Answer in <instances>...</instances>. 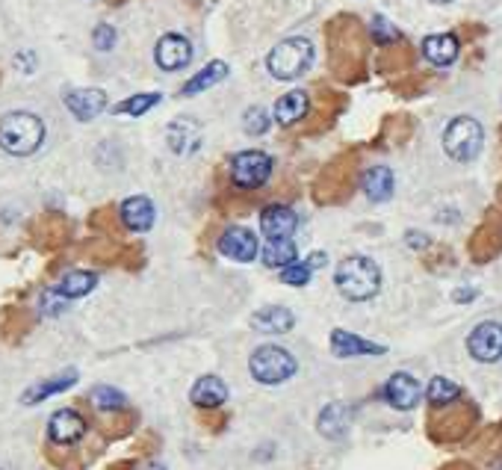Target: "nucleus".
<instances>
[{
	"label": "nucleus",
	"mask_w": 502,
	"mask_h": 470,
	"mask_svg": "<svg viewBox=\"0 0 502 470\" xmlns=\"http://www.w3.org/2000/svg\"><path fill=\"white\" fill-rule=\"evenodd\" d=\"M334 284L349 302H367L381 288V270L376 261H369L364 255H349L337 263Z\"/></svg>",
	"instance_id": "1"
},
{
	"label": "nucleus",
	"mask_w": 502,
	"mask_h": 470,
	"mask_svg": "<svg viewBox=\"0 0 502 470\" xmlns=\"http://www.w3.org/2000/svg\"><path fill=\"white\" fill-rule=\"evenodd\" d=\"M45 142V125L39 116L33 113H6L0 118V149L15 157H27L33 151H39V145Z\"/></svg>",
	"instance_id": "2"
},
{
	"label": "nucleus",
	"mask_w": 502,
	"mask_h": 470,
	"mask_svg": "<svg viewBox=\"0 0 502 470\" xmlns=\"http://www.w3.org/2000/svg\"><path fill=\"white\" fill-rule=\"evenodd\" d=\"M313 62V45L304 36H290L278 42L266 57V69L275 80H296L311 69Z\"/></svg>",
	"instance_id": "3"
},
{
	"label": "nucleus",
	"mask_w": 502,
	"mask_h": 470,
	"mask_svg": "<svg viewBox=\"0 0 502 470\" xmlns=\"http://www.w3.org/2000/svg\"><path fill=\"white\" fill-rule=\"evenodd\" d=\"M482 145H485V131L476 118L470 116H458L446 125L443 131V151L452 157L455 163H470L476 160Z\"/></svg>",
	"instance_id": "4"
},
{
	"label": "nucleus",
	"mask_w": 502,
	"mask_h": 470,
	"mask_svg": "<svg viewBox=\"0 0 502 470\" xmlns=\"http://www.w3.org/2000/svg\"><path fill=\"white\" fill-rule=\"evenodd\" d=\"M248 370H251V376H255L257 382L281 385V382L290 379V376H296L299 364H296V358L281 346H260V349L251 352Z\"/></svg>",
	"instance_id": "5"
},
{
	"label": "nucleus",
	"mask_w": 502,
	"mask_h": 470,
	"mask_svg": "<svg viewBox=\"0 0 502 470\" xmlns=\"http://www.w3.org/2000/svg\"><path fill=\"white\" fill-rule=\"evenodd\" d=\"M272 174V157L263 151H239L231 157V181L243 190L263 187Z\"/></svg>",
	"instance_id": "6"
},
{
	"label": "nucleus",
	"mask_w": 502,
	"mask_h": 470,
	"mask_svg": "<svg viewBox=\"0 0 502 470\" xmlns=\"http://www.w3.org/2000/svg\"><path fill=\"white\" fill-rule=\"evenodd\" d=\"M470 355L482 364H494L502 358V326L499 322H479L467 337Z\"/></svg>",
	"instance_id": "7"
},
{
	"label": "nucleus",
	"mask_w": 502,
	"mask_h": 470,
	"mask_svg": "<svg viewBox=\"0 0 502 470\" xmlns=\"http://www.w3.org/2000/svg\"><path fill=\"white\" fill-rule=\"evenodd\" d=\"M154 60L163 71H178L192 60V45L187 36L181 33H166L154 48Z\"/></svg>",
	"instance_id": "8"
},
{
	"label": "nucleus",
	"mask_w": 502,
	"mask_h": 470,
	"mask_svg": "<svg viewBox=\"0 0 502 470\" xmlns=\"http://www.w3.org/2000/svg\"><path fill=\"white\" fill-rule=\"evenodd\" d=\"M219 252L237 263H248L257 257V237L251 234L248 228L234 225L219 237Z\"/></svg>",
	"instance_id": "9"
},
{
	"label": "nucleus",
	"mask_w": 502,
	"mask_h": 470,
	"mask_svg": "<svg viewBox=\"0 0 502 470\" xmlns=\"http://www.w3.org/2000/svg\"><path fill=\"white\" fill-rule=\"evenodd\" d=\"M166 140H169V149L174 154L190 157L201 149L204 134H201V125L192 122V118H174L169 125V131H166Z\"/></svg>",
	"instance_id": "10"
},
{
	"label": "nucleus",
	"mask_w": 502,
	"mask_h": 470,
	"mask_svg": "<svg viewBox=\"0 0 502 470\" xmlns=\"http://www.w3.org/2000/svg\"><path fill=\"white\" fill-rule=\"evenodd\" d=\"M65 107L80 122H92L107 109V95L101 89H71L65 92Z\"/></svg>",
	"instance_id": "11"
},
{
	"label": "nucleus",
	"mask_w": 502,
	"mask_h": 470,
	"mask_svg": "<svg viewBox=\"0 0 502 470\" xmlns=\"http://www.w3.org/2000/svg\"><path fill=\"white\" fill-rule=\"evenodd\" d=\"M420 382L408 373H393L385 385V396L387 402L399 411H411L417 402H420Z\"/></svg>",
	"instance_id": "12"
},
{
	"label": "nucleus",
	"mask_w": 502,
	"mask_h": 470,
	"mask_svg": "<svg viewBox=\"0 0 502 470\" xmlns=\"http://www.w3.org/2000/svg\"><path fill=\"white\" fill-rule=\"evenodd\" d=\"M260 228H263V234L269 239H293V231L299 228V216L290 207L272 205L260 214Z\"/></svg>",
	"instance_id": "13"
},
{
	"label": "nucleus",
	"mask_w": 502,
	"mask_h": 470,
	"mask_svg": "<svg viewBox=\"0 0 502 470\" xmlns=\"http://www.w3.org/2000/svg\"><path fill=\"white\" fill-rule=\"evenodd\" d=\"M48 435L53 444H74V441H80L86 435V420H83L74 409H62L51 417Z\"/></svg>",
	"instance_id": "14"
},
{
	"label": "nucleus",
	"mask_w": 502,
	"mask_h": 470,
	"mask_svg": "<svg viewBox=\"0 0 502 470\" xmlns=\"http://www.w3.org/2000/svg\"><path fill=\"white\" fill-rule=\"evenodd\" d=\"M458 48L461 45L452 33H434L423 39V57L438 69L452 66V62L458 60Z\"/></svg>",
	"instance_id": "15"
},
{
	"label": "nucleus",
	"mask_w": 502,
	"mask_h": 470,
	"mask_svg": "<svg viewBox=\"0 0 502 470\" xmlns=\"http://www.w3.org/2000/svg\"><path fill=\"white\" fill-rule=\"evenodd\" d=\"M331 352L337 358H355V355H385V346L373 344V340H364L352 331H331Z\"/></svg>",
	"instance_id": "16"
},
{
	"label": "nucleus",
	"mask_w": 502,
	"mask_h": 470,
	"mask_svg": "<svg viewBox=\"0 0 502 470\" xmlns=\"http://www.w3.org/2000/svg\"><path fill=\"white\" fill-rule=\"evenodd\" d=\"M296 326V313L290 308L281 305H269L260 308L257 313H251V328L263 331V335H284Z\"/></svg>",
	"instance_id": "17"
},
{
	"label": "nucleus",
	"mask_w": 502,
	"mask_h": 470,
	"mask_svg": "<svg viewBox=\"0 0 502 470\" xmlns=\"http://www.w3.org/2000/svg\"><path fill=\"white\" fill-rule=\"evenodd\" d=\"M190 400L192 405H198V409H219V405H225L228 400V385L222 382L219 376H201V379L192 385Z\"/></svg>",
	"instance_id": "18"
},
{
	"label": "nucleus",
	"mask_w": 502,
	"mask_h": 470,
	"mask_svg": "<svg viewBox=\"0 0 502 470\" xmlns=\"http://www.w3.org/2000/svg\"><path fill=\"white\" fill-rule=\"evenodd\" d=\"M349 423H352V409H349V405L331 402V405H325V409H322L320 420H316V429H320L325 438L337 441V438H343L349 432Z\"/></svg>",
	"instance_id": "19"
},
{
	"label": "nucleus",
	"mask_w": 502,
	"mask_h": 470,
	"mask_svg": "<svg viewBox=\"0 0 502 470\" xmlns=\"http://www.w3.org/2000/svg\"><path fill=\"white\" fill-rule=\"evenodd\" d=\"M154 201L148 196H130L122 205V219L130 231H148L154 225Z\"/></svg>",
	"instance_id": "20"
},
{
	"label": "nucleus",
	"mask_w": 502,
	"mask_h": 470,
	"mask_svg": "<svg viewBox=\"0 0 502 470\" xmlns=\"http://www.w3.org/2000/svg\"><path fill=\"white\" fill-rule=\"evenodd\" d=\"M304 113H308V92H302V89L287 92V95L275 101V122L281 127L296 125Z\"/></svg>",
	"instance_id": "21"
},
{
	"label": "nucleus",
	"mask_w": 502,
	"mask_h": 470,
	"mask_svg": "<svg viewBox=\"0 0 502 470\" xmlns=\"http://www.w3.org/2000/svg\"><path fill=\"white\" fill-rule=\"evenodd\" d=\"M360 183H364V192L369 201H387L396 190L393 172H390L387 166H373V169H367Z\"/></svg>",
	"instance_id": "22"
},
{
	"label": "nucleus",
	"mask_w": 502,
	"mask_h": 470,
	"mask_svg": "<svg viewBox=\"0 0 502 470\" xmlns=\"http://www.w3.org/2000/svg\"><path fill=\"white\" fill-rule=\"evenodd\" d=\"M228 77V62H222V60H213V62H207V66H204L198 75H195L187 86L181 89V95H187V98H192V95H198V92H204V89H210V86H216V83H222Z\"/></svg>",
	"instance_id": "23"
},
{
	"label": "nucleus",
	"mask_w": 502,
	"mask_h": 470,
	"mask_svg": "<svg viewBox=\"0 0 502 470\" xmlns=\"http://www.w3.org/2000/svg\"><path fill=\"white\" fill-rule=\"evenodd\" d=\"M95 284H98V275L95 272L74 270V272H69L60 281L57 293H60V296H65V299H80V296H86V293H92V288H95Z\"/></svg>",
	"instance_id": "24"
},
{
	"label": "nucleus",
	"mask_w": 502,
	"mask_h": 470,
	"mask_svg": "<svg viewBox=\"0 0 502 470\" xmlns=\"http://www.w3.org/2000/svg\"><path fill=\"white\" fill-rule=\"evenodd\" d=\"M299 261V248H296L293 239H269L266 248H263V263L266 266H278V270H284V266H290Z\"/></svg>",
	"instance_id": "25"
},
{
	"label": "nucleus",
	"mask_w": 502,
	"mask_h": 470,
	"mask_svg": "<svg viewBox=\"0 0 502 470\" xmlns=\"http://www.w3.org/2000/svg\"><path fill=\"white\" fill-rule=\"evenodd\" d=\"M74 382H77V373L69 370V373L57 376V379H48V382H42V385H36V388H30V391L21 396V402H27V405L42 402V400H48V396H53V393L69 391Z\"/></svg>",
	"instance_id": "26"
},
{
	"label": "nucleus",
	"mask_w": 502,
	"mask_h": 470,
	"mask_svg": "<svg viewBox=\"0 0 502 470\" xmlns=\"http://www.w3.org/2000/svg\"><path fill=\"white\" fill-rule=\"evenodd\" d=\"M461 396V388L449 379H443V376H434L429 382V402L432 405H449Z\"/></svg>",
	"instance_id": "27"
},
{
	"label": "nucleus",
	"mask_w": 502,
	"mask_h": 470,
	"mask_svg": "<svg viewBox=\"0 0 502 470\" xmlns=\"http://www.w3.org/2000/svg\"><path fill=\"white\" fill-rule=\"evenodd\" d=\"M157 104H160V92H148V95H134V98L122 101V104L116 107V113L118 116H142Z\"/></svg>",
	"instance_id": "28"
},
{
	"label": "nucleus",
	"mask_w": 502,
	"mask_h": 470,
	"mask_svg": "<svg viewBox=\"0 0 502 470\" xmlns=\"http://www.w3.org/2000/svg\"><path fill=\"white\" fill-rule=\"evenodd\" d=\"M92 402H95V409L101 411H118L125 409V393L116 391V388H107V385H101V388L92 391Z\"/></svg>",
	"instance_id": "29"
},
{
	"label": "nucleus",
	"mask_w": 502,
	"mask_h": 470,
	"mask_svg": "<svg viewBox=\"0 0 502 470\" xmlns=\"http://www.w3.org/2000/svg\"><path fill=\"white\" fill-rule=\"evenodd\" d=\"M269 122H272V118H269V113L263 107H251L243 116V131L251 134V136H263L269 131Z\"/></svg>",
	"instance_id": "30"
},
{
	"label": "nucleus",
	"mask_w": 502,
	"mask_h": 470,
	"mask_svg": "<svg viewBox=\"0 0 502 470\" xmlns=\"http://www.w3.org/2000/svg\"><path fill=\"white\" fill-rule=\"evenodd\" d=\"M311 263L308 261H299V263H290V266H284V272H281V281L284 284H290V288H304V284L311 281Z\"/></svg>",
	"instance_id": "31"
},
{
	"label": "nucleus",
	"mask_w": 502,
	"mask_h": 470,
	"mask_svg": "<svg viewBox=\"0 0 502 470\" xmlns=\"http://www.w3.org/2000/svg\"><path fill=\"white\" fill-rule=\"evenodd\" d=\"M369 33H373V39L378 45H387V42H396L399 39V30L387 21V18H381V15H376L373 21H369Z\"/></svg>",
	"instance_id": "32"
},
{
	"label": "nucleus",
	"mask_w": 502,
	"mask_h": 470,
	"mask_svg": "<svg viewBox=\"0 0 502 470\" xmlns=\"http://www.w3.org/2000/svg\"><path fill=\"white\" fill-rule=\"evenodd\" d=\"M92 42H95L98 51H109L116 45V30L109 24H98L95 33H92Z\"/></svg>",
	"instance_id": "33"
},
{
	"label": "nucleus",
	"mask_w": 502,
	"mask_h": 470,
	"mask_svg": "<svg viewBox=\"0 0 502 470\" xmlns=\"http://www.w3.org/2000/svg\"><path fill=\"white\" fill-rule=\"evenodd\" d=\"M65 308V296H60V293H45L42 296V313H60Z\"/></svg>",
	"instance_id": "34"
},
{
	"label": "nucleus",
	"mask_w": 502,
	"mask_h": 470,
	"mask_svg": "<svg viewBox=\"0 0 502 470\" xmlns=\"http://www.w3.org/2000/svg\"><path fill=\"white\" fill-rule=\"evenodd\" d=\"M405 239H408V246H414V248H417V246H420V248L429 246V237H423V234H417V231H408Z\"/></svg>",
	"instance_id": "35"
},
{
	"label": "nucleus",
	"mask_w": 502,
	"mask_h": 470,
	"mask_svg": "<svg viewBox=\"0 0 502 470\" xmlns=\"http://www.w3.org/2000/svg\"><path fill=\"white\" fill-rule=\"evenodd\" d=\"M473 296H476V290H458L455 293V302H470Z\"/></svg>",
	"instance_id": "36"
},
{
	"label": "nucleus",
	"mask_w": 502,
	"mask_h": 470,
	"mask_svg": "<svg viewBox=\"0 0 502 470\" xmlns=\"http://www.w3.org/2000/svg\"><path fill=\"white\" fill-rule=\"evenodd\" d=\"M145 470H166V467H160V465H151V467H145Z\"/></svg>",
	"instance_id": "37"
},
{
	"label": "nucleus",
	"mask_w": 502,
	"mask_h": 470,
	"mask_svg": "<svg viewBox=\"0 0 502 470\" xmlns=\"http://www.w3.org/2000/svg\"><path fill=\"white\" fill-rule=\"evenodd\" d=\"M432 4H452V0H432Z\"/></svg>",
	"instance_id": "38"
},
{
	"label": "nucleus",
	"mask_w": 502,
	"mask_h": 470,
	"mask_svg": "<svg viewBox=\"0 0 502 470\" xmlns=\"http://www.w3.org/2000/svg\"><path fill=\"white\" fill-rule=\"evenodd\" d=\"M499 470H502V467H499Z\"/></svg>",
	"instance_id": "39"
}]
</instances>
